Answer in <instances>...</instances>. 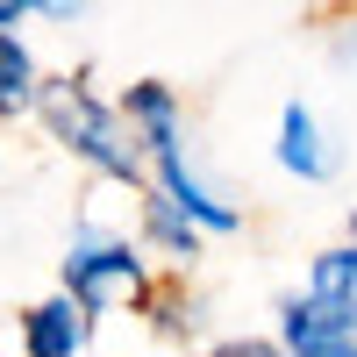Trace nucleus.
Listing matches in <instances>:
<instances>
[{
  "instance_id": "f257e3e1",
  "label": "nucleus",
  "mask_w": 357,
  "mask_h": 357,
  "mask_svg": "<svg viewBox=\"0 0 357 357\" xmlns=\"http://www.w3.org/2000/svg\"><path fill=\"white\" fill-rule=\"evenodd\" d=\"M43 122L50 136L65 143L72 158H86L100 178H122V186H143V151H136V136L122 129V114H114V100H100L93 86H79V79H43Z\"/></svg>"
},
{
  "instance_id": "f03ea898",
  "label": "nucleus",
  "mask_w": 357,
  "mask_h": 357,
  "mask_svg": "<svg viewBox=\"0 0 357 357\" xmlns=\"http://www.w3.org/2000/svg\"><path fill=\"white\" fill-rule=\"evenodd\" d=\"M57 272H65V301H79L93 321L114 314V307L151 301V257H143V243L107 236V229H79Z\"/></svg>"
},
{
  "instance_id": "7ed1b4c3",
  "label": "nucleus",
  "mask_w": 357,
  "mask_h": 357,
  "mask_svg": "<svg viewBox=\"0 0 357 357\" xmlns=\"http://www.w3.org/2000/svg\"><path fill=\"white\" fill-rule=\"evenodd\" d=\"M143 172H151V193H165L200 236L243 229V207H229L215 186H200V172L186 165V136H178V143H158V151H143Z\"/></svg>"
},
{
  "instance_id": "20e7f679",
  "label": "nucleus",
  "mask_w": 357,
  "mask_h": 357,
  "mask_svg": "<svg viewBox=\"0 0 357 357\" xmlns=\"http://www.w3.org/2000/svg\"><path fill=\"white\" fill-rule=\"evenodd\" d=\"M279 357H357V314L314 293L279 301Z\"/></svg>"
},
{
  "instance_id": "39448f33",
  "label": "nucleus",
  "mask_w": 357,
  "mask_h": 357,
  "mask_svg": "<svg viewBox=\"0 0 357 357\" xmlns=\"http://www.w3.org/2000/svg\"><path fill=\"white\" fill-rule=\"evenodd\" d=\"M93 343V314L65 293H50V301L22 307V357H86Z\"/></svg>"
},
{
  "instance_id": "423d86ee",
  "label": "nucleus",
  "mask_w": 357,
  "mask_h": 357,
  "mask_svg": "<svg viewBox=\"0 0 357 357\" xmlns=\"http://www.w3.org/2000/svg\"><path fill=\"white\" fill-rule=\"evenodd\" d=\"M279 165L293 178H329L336 172V158H329V143H321V122H314L307 100H286V114H279Z\"/></svg>"
},
{
  "instance_id": "0eeeda50",
  "label": "nucleus",
  "mask_w": 357,
  "mask_h": 357,
  "mask_svg": "<svg viewBox=\"0 0 357 357\" xmlns=\"http://www.w3.org/2000/svg\"><path fill=\"white\" fill-rule=\"evenodd\" d=\"M36 100H43V72H36V57H29V43L0 36V122L36 114Z\"/></svg>"
},
{
  "instance_id": "6e6552de",
  "label": "nucleus",
  "mask_w": 357,
  "mask_h": 357,
  "mask_svg": "<svg viewBox=\"0 0 357 357\" xmlns=\"http://www.w3.org/2000/svg\"><path fill=\"white\" fill-rule=\"evenodd\" d=\"M143 243H151L158 257H172V264H193L200 257V229L178 215L165 193H143Z\"/></svg>"
},
{
  "instance_id": "1a4fd4ad",
  "label": "nucleus",
  "mask_w": 357,
  "mask_h": 357,
  "mask_svg": "<svg viewBox=\"0 0 357 357\" xmlns=\"http://www.w3.org/2000/svg\"><path fill=\"white\" fill-rule=\"evenodd\" d=\"M307 293H314V301H336V307H350V314H357V243L321 250V257L307 264Z\"/></svg>"
},
{
  "instance_id": "9d476101",
  "label": "nucleus",
  "mask_w": 357,
  "mask_h": 357,
  "mask_svg": "<svg viewBox=\"0 0 357 357\" xmlns=\"http://www.w3.org/2000/svg\"><path fill=\"white\" fill-rule=\"evenodd\" d=\"M200 357H279V343H264V336H229V343L200 350Z\"/></svg>"
},
{
  "instance_id": "9b49d317",
  "label": "nucleus",
  "mask_w": 357,
  "mask_h": 357,
  "mask_svg": "<svg viewBox=\"0 0 357 357\" xmlns=\"http://www.w3.org/2000/svg\"><path fill=\"white\" fill-rule=\"evenodd\" d=\"M36 8H29V0H0V36H15V22H29Z\"/></svg>"
}]
</instances>
